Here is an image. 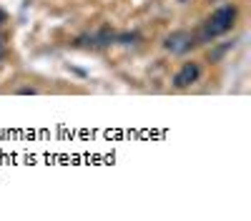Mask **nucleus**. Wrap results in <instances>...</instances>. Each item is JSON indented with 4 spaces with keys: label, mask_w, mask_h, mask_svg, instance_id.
I'll use <instances>...</instances> for the list:
<instances>
[{
    "label": "nucleus",
    "mask_w": 251,
    "mask_h": 221,
    "mask_svg": "<svg viewBox=\"0 0 251 221\" xmlns=\"http://www.w3.org/2000/svg\"><path fill=\"white\" fill-rule=\"evenodd\" d=\"M236 20H239V8H236L234 3L221 5V8H216L211 15L206 18V23H203L199 38L203 40V43H208V40H216V38H221V35H226V33H231L234 25H236Z\"/></svg>",
    "instance_id": "f257e3e1"
},
{
    "label": "nucleus",
    "mask_w": 251,
    "mask_h": 221,
    "mask_svg": "<svg viewBox=\"0 0 251 221\" xmlns=\"http://www.w3.org/2000/svg\"><path fill=\"white\" fill-rule=\"evenodd\" d=\"M199 46V38L191 30H174L171 35L163 38V48L171 55H186L188 50H194Z\"/></svg>",
    "instance_id": "f03ea898"
},
{
    "label": "nucleus",
    "mask_w": 251,
    "mask_h": 221,
    "mask_svg": "<svg viewBox=\"0 0 251 221\" xmlns=\"http://www.w3.org/2000/svg\"><path fill=\"white\" fill-rule=\"evenodd\" d=\"M201 75H203V66H201V63H196V60H188V63H183V66L174 73L171 83H174V88L183 91V88L196 86L199 80H201Z\"/></svg>",
    "instance_id": "7ed1b4c3"
},
{
    "label": "nucleus",
    "mask_w": 251,
    "mask_h": 221,
    "mask_svg": "<svg viewBox=\"0 0 251 221\" xmlns=\"http://www.w3.org/2000/svg\"><path fill=\"white\" fill-rule=\"evenodd\" d=\"M141 40V33H116L113 43H121V46H136Z\"/></svg>",
    "instance_id": "20e7f679"
},
{
    "label": "nucleus",
    "mask_w": 251,
    "mask_h": 221,
    "mask_svg": "<svg viewBox=\"0 0 251 221\" xmlns=\"http://www.w3.org/2000/svg\"><path fill=\"white\" fill-rule=\"evenodd\" d=\"M228 48H231V46H221V48H216L214 53H208V60H211V63H219V60L224 58V53H226Z\"/></svg>",
    "instance_id": "39448f33"
},
{
    "label": "nucleus",
    "mask_w": 251,
    "mask_h": 221,
    "mask_svg": "<svg viewBox=\"0 0 251 221\" xmlns=\"http://www.w3.org/2000/svg\"><path fill=\"white\" fill-rule=\"evenodd\" d=\"M5 33H0V60H3L5 58V53H8V46H5Z\"/></svg>",
    "instance_id": "423d86ee"
},
{
    "label": "nucleus",
    "mask_w": 251,
    "mask_h": 221,
    "mask_svg": "<svg viewBox=\"0 0 251 221\" xmlns=\"http://www.w3.org/2000/svg\"><path fill=\"white\" fill-rule=\"evenodd\" d=\"M18 93H20V96H35L38 91H35V88H20Z\"/></svg>",
    "instance_id": "0eeeda50"
},
{
    "label": "nucleus",
    "mask_w": 251,
    "mask_h": 221,
    "mask_svg": "<svg viewBox=\"0 0 251 221\" xmlns=\"http://www.w3.org/2000/svg\"><path fill=\"white\" fill-rule=\"evenodd\" d=\"M3 23H8V13L0 8V25H3Z\"/></svg>",
    "instance_id": "6e6552de"
},
{
    "label": "nucleus",
    "mask_w": 251,
    "mask_h": 221,
    "mask_svg": "<svg viewBox=\"0 0 251 221\" xmlns=\"http://www.w3.org/2000/svg\"><path fill=\"white\" fill-rule=\"evenodd\" d=\"M176 3H188V0H176Z\"/></svg>",
    "instance_id": "1a4fd4ad"
}]
</instances>
